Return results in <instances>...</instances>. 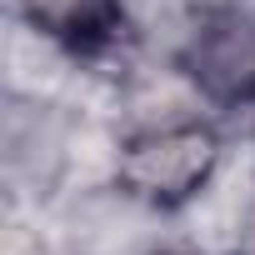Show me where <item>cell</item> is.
Instances as JSON below:
<instances>
[{
  "instance_id": "cell-1",
  "label": "cell",
  "mask_w": 255,
  "mask_h": 255,
  "mask_svg": "<svg viewBox=\"0 0 255 255\" xmlns=\"http://www.w3.org/2000/svg\"><path fill=\"white\" fill-rule=\"evenodd\" d=\"M220 160H225L220 130L205 120H185V125H165V130L125 135L115 180L160 210H180L190 195L205 190Z\"/></svg>"
},
{
  "instance_id": "cell-2",
  "label": "cell",
  "mask_w": 255,
  "mask_h": 255,
  "mask_svg": "<svg viewBox=\"0 0 255 255\" xmlns=\"http://www.w3.org/2000/svg\"><path fill=\"white\" fill-rule=\"evenodd\" d=\"M185 65L200 75L210 100H250L255 95V10L215 5L205 10Z\"/></svg>"
},
{
  "instance_id": "cell-3",
  "label": "cell",
  "mask_w": 255,
  "mask_h": 255,
  "mask_svg": "<svg viewBox=\"0 0 255 255\" xmlns=\"http://www.w3.org/2000/svg\"><path fill=\"white\" fill-rule=\"evenodd\" d=\"M20 20L40 25L70 50H115L130 35L120 0H20Z\"/></svg>"
},
{
  "instance_id": "cell-4",
  "label": "cell",
  "mask_w": 255,
  "mask_h": 255,
  "mask_svg": "<svg viewBox=\"0 0 255 255\" xmlns=\"http://www.w3.org/2000/svg\"><path fill=\"white\" fill-rule=\"evenodd\" d=\"M145 255H195V250H160V245H155V250H145Z\"/></svg>"
}]
</instances>
